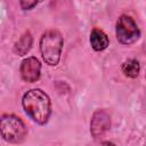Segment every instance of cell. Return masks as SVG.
Instances as JSON below:
<instances>
[{
  "instance_id": "6da1fadb",
  "label": "cell",
  "mask_w": 146,
  "mask_h": 146,
  "mask_svg": "<svg viewBox=\"0 0 146 146\" xmlns=\"http://www.w3.org/2000/svg\"><path fill=\"white\" fill-rule=\"evenodd\" d=\"M25 113L38 124L44 125L51 114V102L49 96L41 89L26 91L22 99Z\"/></svg>"
},
{
  "instance_id": "7a4b0ae2",
  "label": "cell",
  "mask_w": 146,
  "mask_h": 146,
  "mask_svg": "<svg viewBox=\"0 0 146 146\" xmlns=\"http://www.w3.org/2000/svg\"><path fill=\"white\" fill-rule=\"evenodd\" d=\"M63 43V36L57 30H48L42 34L40 39V51L43 60L48 65L56 66L59 63Z\"/></svg>"
},
{
  "instance_id": "3957f363",
  "label": "cell",
  "mask_w": 146,
  "mask_h": 146,
  "mask_svg": "<svg viewBox=\"0 0 146 146\" xmlns=\"http://www.w3.org/2000/svg\"><path fill=\"white\" fill-rule=\"evenodd\" d=\"M1 136L6 141L18 144L22 143L26 136V127L21 117L14 114H5L0 120Z\"/></svg>"
},
{
  "instance_id": "277c9868",
  "label": "cell",
  "mask_w": 146,
  "mask_h": 146,
  "mask_svg": "<svg viewBox=\"0 0 146 146\" xmlns=\"http://www.w3.org/2000/svg\"><path fill=\"white\" fill-rule=\"evenodd\" d=\"M116 39L121 44L130 46L140 38V30L135 19L128 15H121L115 27Z\"/></svg>"
},
{
  "instance_id": "5b68a950",
  "label": "cell",
  "mask_w": 146,
  "mask_h": 146,
  "mask_svg": "<svg viewBox=\"0 0 146 146\" xmlns=\"http://www.w3.org/2000/svg\"><path fill=\"white\" fill-rule=\"evenodd\" d=\"M111 127V115L106 110L94 112L90 121V132L95 139L103 137Z\"/></svg>"
},
{
  "instance_id": "8992f818",
  "label": "cell",
  "mask_w": 146,
  "mask_h": 146,
  "mask_svg": "<svg viewBox=\"0 0 146 146\" xmlns=\"http://www.w3.org/2000/svg\"><path fill=\"white\" fill-rule=\"evenodd\" d=\"M19 73L25 82H36L41 75V64L39 59L33 56L23 59L19 66Z\"/></svg>"
},
{
  "instance_id": "52a82bcc",
  "label": "cell",
  "mask_w": 146,
  "mask_h": 146,
  "mask_svg": "<svg viewBox=\"0 0 146 146\" xmlns=\"http://www.w3.org/2000/svg\"><path fill=\"white\" fill-rule=\"evenodd\" d=\"M89 41H90V44H91V48L95 50V51H103L105 50L108 44H110V40H108V36L107 34L100 30V29H92L91 33H90V38H89Z\"/></svg>"
},
{
  "instance_id": "ba28073f",
  "label": "cell",
  "mask_w": 146,
  "mask_h": 146,
  "mask_svg": "<svg viewBox=\"0 0 146 146\" xmlns=\"http://www.w3.org/2000/svg\"><path fill=\"white\" fill-rule=\"evenodd\" d=\"M32 43H33V38H32V34L30 33V31H25L21 38L16 41L15 46H14V51L15 54H17L18 56H24L26 55L31 47H32Z\"/></svg>"
},
{
  "instance_id": "9c48e42d",
  "label": "cell",
  "mask_w": 146,
  "mask_h": 146,
  "mask_svg": "<svg viewBox=\"0 0 146 146\" xmlns=\"http://www.w3.org/2000/svg\"><path fill=\"white\" fill-rule=\"evenodd\" d=\"M121 71L127 78L135 79L139 75V71H140L139 62L137 59H128L122 64Z\"/></svg>"
},
{
  "instance_id": "30bf717a",
  "label": "cell",
  "mask_w": 146,
  "mask_h": 146,
  "mask_svg": "<svg viewBox=\"0 0 146 146\" xmlns=\"http://www.w3.org/2000/svg\"><path fill=\"white\" fill-rule=\"evenodd\" d=\"M39 0H19V5L23 10H30L36 6Z\"/></svg>"
},
{
  "instance_id": "8fae6325",
  "label": "cell",
  "mask_w": 146,
  "mask_h": 146,
  "mask_svg": "<svg viewBox=\"0 0 146 146\" xmlns=\"http://www.w3.org/2000/svg\"><path fill=\"white\" fill-rule=\"evenodd\" d=\"M145 78H146V74H145Z\"/></svg>"
}]
</instances>
